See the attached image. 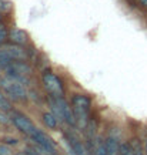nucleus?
<instances>
[{
	"label": "nucleus",
	"instance_id": "obj_1",
	"mask_svg": "<svg viewBox=\"0 0 147 155\" xmlns=\"http://www.w3.org/2000/svg\"><path fill=\"white\" fill-rule=\"evenodd\" d=\"M0 87L5 90L7 95L12 100L17 101V100H26L27 98V91L23 85L14 80H10L9 77H2L0 78Z\"/></svg>",
	"mask_w": 147,
	"mask_h": 155
},
{
	"label": "nucleus",
	"instance_id": "obj_2",
	"mask_svg": "<svg viewBox=\"0 0 147 155\" xmlns=\"http://www.w3.org/2000/svg\"><path fill=\"white\" fill-rule=\"evenodd\" d=\"M43 84H44V87L47 88V91L52 95H62L63 94L62 81L59 80L54 74H52V73H47V71H46V73L43 74Z\"/></svg>",
	"mask_w": 147,
	"mask_h": 155
},
{
	"label": "nucleus",
	"instance_id": "obj_3",
	"mask_svg": "<svg viewBox=\"0 0 147 155\" xmlns=\"http://www.w3.org/2000/svg\"><path fill=\"white\" fill-rule=\"evenodd\" d=\"M56 97V101L60 107V111H62V117H63V121H66L69 125H76V118H74V113H73V108L69 105L66 100L63 98L62 95H54Z\"/></svg>",
	"mask_w": 147,
	"mask_h": 155
},
{
	"label": "nucleus",
	"instance_id": "obj_4",
	"mask_svg": "<svg viewBox=\"0 0 147 155\" xmlns=\"http://www.w3.org/2000/svg\"><path fill=\"white\" fill-rule=\"evenodd\" d=\"M13 124L16 125V128L17 130H20L22 132H24V134H27L29 137L32 135L37 128L33 125V122L30 121L27 117H24V115H22V114H14L13 115Z\"/></svg>",
	"mask_w": 147,
	"mask_h": 155
},
{
	"label": "nucleus",
	"instance_id": "obj_5",
	"mask_svg": "<svg viewBox=\"0 0 147 155\" xmlns=\"http://www.w3.org/2000/svg\"><path fill=\"white\" fill-rule=\"evenodd\" d=\"M30 138L33 140L36 144H39L40 147H43V148H46V150L49 151V152H52L53 155H56V147H54V144H53V141L49 138L44 132H42L40 130H36V131L30 135Z\"/></svg>",
	"mask_w": 147,
	"mask_h": 155
},
{
	"label": "nucleus",
	"instance_id": "obj_6",
	"mask_svg": "<svg viewBox=\"0 0 147 155\" xmlns=\"http://www.w3.org/2000/svg\"><path fill=\"white\" fill-rule=\"evenodd\" d=\"M2 48L9 54L12 60H26V57H27V51H26L20 44H14V43H12V41L5 43Z\"/></svg>",
	"mask_w": 147,
	"mask_h": 155
},
{
	"label": "nucleus",
	"instance_id": "obj_7",
	"mask_svg": "<svg viewBox=\"0 0 147 155\" xmlns=\"http://www.w3.org/2000/svg\"><path fill=\"white\" fill-rule=\"evenodd\" d=\"M9 40L14 44H20V46H24L29 40V36L24 30H20V28H12L9 31Z\"/></svg>",
	"mask_w": 147,
	"mask_h": 155
},
{
	"label": "nucleus",
	"instance_id": "obj_8",
	"mask_svg": "<svg viewBox=\"0 0 147 155\" xmlns=\"http://www.w3.org/2000/svg\"><path fill=\"white\" fill-rule=\"evenodd\" d=\"M69 144H70V150L73 155H87L84 145L80 142V140L74 135H69Z\"/></svg>",
	"mask_w": 147,
	"mask_h": 155
},
{
	"label": "nucleus",
	"instance_id": "obj_9",
	"mask_svg": "<svg viewBox=\"0 0 147 155\" xmlns=\"http://www.w3.org/2000/svg\"><path fill=\"white\" fill-rule=\"evenodd\" d=\"M71 104H73V105H77V107H83V108H86V110H90L91 103L86 95L76 94V95H73V98H71Z\"/></svg>",
	"mask_w": 147,
	"mask_h": 155
},
{
	"label": "nucleus",
	"instance_id": "obj_10",
	"mask_svg": "<svg viewBox=\"0 0 147 155\" xmlns=\"http://www.w3.org/2000/svg\"><path fill=\"white\" fill-rule=\"evenodd\" d=\"M104 147H106L109 155H119L120 154V145L114 138H107L104 142Z\"/></svg>",
	"mask_w": 147,
	"mask_h": 155
},
{
	"label": "nucleus",
	"instance_id": "obj_11",
	"mask_svg": "<svg viewBox=\"0 0 147 155\" xmlns=\"http://www.w3.org/2000/svg\"><path fill=\"white\" fill-rule=\"evenodd\" d=\"M43 121L49 128H56L57 127V117L53 113L43 114Z\"/></svg>",
	"mask_w": 147,
	"mask_h": 155
},
{
	"label": "nucleus",
	"instance_id": "obj_12",
	"mask_svg": "<svg viewBox=\"0 0 147 155\" xmlns=\"http://www.w3.org/2000/svg\"><path fill=\"white\" fill-rule=\"evenodd\" d=\"M120 155H134L133 147L130 144H121L120 145Z\"/></svg>",
	"mask_w": 147,
	"mask_h": 155
},
{
	"label": "nucleus",
	"instance_id": "obj_13",
	"mask_svg": "<svg viewBox=\"0 0 147 155\" xmlns=\"http://www.w3.org/2000/svg\"><path fill=\"white\" fill-rule=\"evenodd\" d=\"M10 10H12V3L9 0H0V14L7 13Z\"/></svg>",
	"mask_w": 147,
	"mask_h": 155
},
{
	"label": "nucleus",
	"instance_id": "obj_14",
	"mask_svg": "<svg viewBox=\"0 0 147 155\" xmlns=\"http://www.w3.org/2000/svg\"><path fill=\"white\" fill-rule=\"evenodd\" d=\"M9 38V31L6 30L3 24H0V44H5V41Z\"/></svg>",
	"mask_w": 147,
	"mask_h": 155
},
{
	"label": "nucleus",
	"instance_id": "obj_15",
	"mask_svg": "<svg viewBox=\"0 0 147 155\" xmlns=\"http://www.w3.org/2000/svg\"><path fill=\"white\" fill-rule=\"evenodd\" d=\"M94 155H109V154H107V150H106L104 144H100V145L96 147Z\"/></svg>",
	"mask_w": 147,
	"mask_h": 155
},
{
	"label": "nucleus",
	"instance_id": "obj_16",
	"mask_svg": "<svg viewBox=\"0 0 147 155\" xmlns=\"http://www.w3.org/2000/svg\"><path fill=\"white\" fill-rule=\"evenodd\" d=\"M0 110H3V111L10 110V103L7 101V100H5V97H3V98H0Z\"/></svg>",
	"mask_w": 147,
	"mask_h": 155
},
{
	"label": "nucleus",
	"instance_id": "obj_17",
	"mask_svg": "<svg viewBox=\"0 0 147 155\" xmlns=\"http://www.w3.org/2000/svg\"><path fill=\"white\" fill-rule=\"evenodd\" d=\"M0 155H12V152H10V150L7 148L6 145H0Z\"/></svg>",
	"mask_w": 147,
	"mask_h": 155
},
{
	"label": "nucleus",
	"instance_id": "obj_18",
	"mask_svg": "<svg viewBox=\"0 0 147 155\" xmlns=\"http://www.w3.org/2000/svg\"><path fill=\"white\" fill-rule=\"evenodd\" d=\"M0 122H2V124H7V122H9V118H7V115L3 113V110L0 111Z\"/></svg>",
	"mask_w": 147,
	"mask_h": 155
},
{
	"label": "nucleus",
	"instance_id": "obj_19",
	"mask_svg": "<svg viewBox=\"0 0 147 155\" xmlns=\"http://www.w3.org/2000/svg\"><path fill=\"white\" fill-rule=\"evenodd\" d=\"M5 142L6 144H10V145H16V144H17V140H16V138H5Z\"/></svg>",
	"mask_w": 147,
	"mask_h": 155
},
{
	"label": "nucleus",
	"instance_id": "obj_20",
	"mask_svg": "<svg viewBox=\"0 0 147 155\" xmlns=\"http://www.w3.org/2000/svg\"><path fill=\"white\" fill-rule=\"evenodd\" d=\"M140 2V5L143 6V7H147V0H138Z\"/></svg>",
	"mask_w": 147,
	"mask_h": 155
},
{
	"label": "nucleus",
	"instance_id": "obj_21",
	"mask_svg": "<svg viewBox=\"0 0 147 155\" xmlns=\"http://www.w3.org/2000/svg\"><path fill=\"white\" fill-rule=\"evenodd\" d=\"M144 150H146V155H147V141H146V144H144Z\"/></svg>",
	"mask_w": 147,
	"mask_h": 155
},
{
	"label": "nucleus",
	"instance_id": "obj_22",
	"mask_svg": "<svg viewBox=\"0 0 147 155\" xmlns=\"http://www.w3.org/2000/svg\"><path fill=\"white\" fill-rule=\"evenodd\" d=\"M0 20H2V16H0Z\"/></svg>",
	"mask_w": 147,
	"mask_h": 155
}]
</instances>
